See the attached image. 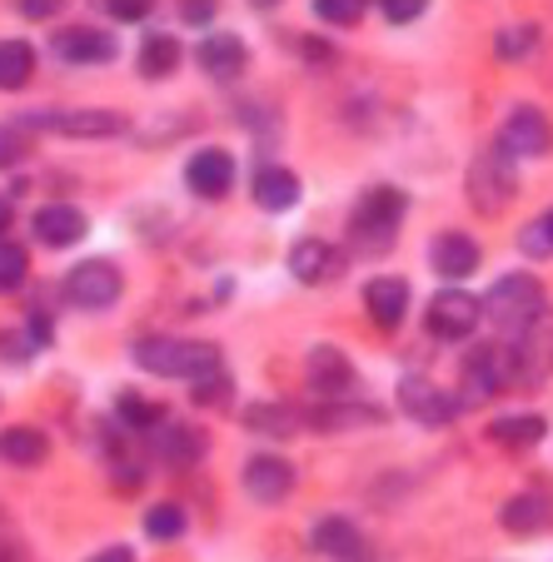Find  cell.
<instances>
[{"label": "cell", "mask_w": 553, "mask_h": 562, "mask_svg": "<svg viewBox=\"0 0 553 562\" xmlns=\"http://www.w3.org/2000/svg\"><path fill=\"white\" fill-rule=\"evenodd\" d=\"M405 210H409V200H405V190H394V184H374V190H364L360 204H354V214H350V245H354V255L379 259L384 249L394 245Z\"/></svg>", "instance_id": "6da1fadb"}, {"label": "cell", "mask_w": 553, "mask_h": 562, "mask_svg": "<svg viewBox=\"0 0 553 562\" xmlns=\"http://www.w3.org/2000/svg\"><path fill=\"white\" fill-rule=\"evenodd\" d=\"M135 363L145 373H161V379H200V373L220 369V349L195 339H140Z\"/></svg>", "instance_id": "7a4b0ae2"}, {"label": "cell", "mask_w": 553, "mask_h": 562, "mask_svg": "<svg viewBox=\"0 0 553 562\" xmlns=\"http://www.w3.org/2000/svg\"><path fill=\"white\" fill-rule=\"evenodd\" d=\"M468 204L484 214V220H499L504 210L513 204V194H519V175H513V155L504 145L484 149L474 165H468Z\"/></svg>", "instance_id": "3957f363"}, {"label": "cell", "mask_w": 553, "mask_h": 562, "mask_svg": "<svg viewBox=\"0 0 553 562\" xmlns=\"http://www.w3.org/2000/svg\"><path fill=\"white\" fill-rule=\"evenodd\" d=\"M543 304H549V299H543V284L533 274H504L499 284L479 299V308L494 318L499 334H519Z\"/></svg>", "instance_id": "277c9868"}, {"label": "cell", "mask_w": 553, "mask_h": 562, "mask_svg": "<svg viewBox=\"0 0 553 562\" xmlns=\"http://www.w3.org/2000/svg\"><path fill=\"white\" fill-rule=\"evenodd\" d=\"M509 353H513V383L533 389V383L549 379L553 373V308L549 304H543L519 334H513Z\"/></svg>", "instance_id": "5b68a950"}, {"label": "cell", "mask_w": 553, "mask_h": 562, "mask_svg": "<svg viewBox=\"0 0 553 562\" xmlns=\"http://www.w3.org/2000/svg\"><path fill=\"white\" fill-rule=\"evenodd\" d=\"M464 393H458V408H474V404H489L494 393L513 389V353L509 344H484L474 349V359L464 363Z\"/></svg>", "instance_id": "8992f818"}, {"label": "cell", "mask_w": 553, "mask_h": 562, "mask_svg": "<svg viewBox=\"0 0 553 562\" xmlns=\"http://www.w3.org/2000/svg\"><path fill=\"white\" fill-rule=\"evenodd\" d=\"M479 299L464 294V289H444V294H434V304H429V334L434 339H468V334L479 329Z\"/></svg>", "instance_id": "52a82bcc"}, {"label": "cell", "mask_w": 553, "mask_h": 562, "mask_svg": "<svg viewBox=\"0 0 553 562\" xmlns=\"http://www.w3.org/2000/svg\"><path fill=\"white\" fill-rule=\"evenodd\" d=\"M35 125L70 139H110V135H125L130 120L120 110H51V115H35Z\"/></svg>", "instance_id": "ba28073f"}, {"label": "cell", "mask_w": 553, "mask_h": 562, "mask_svg": "<svg viewBox=\"0 0 553 562\" xmlns=\"http://www.w3.org/2000/svg\"><path fill=\"white\" fill-rule=\"evenodd\" d=\"M120 269L110 265V259H86V265H75L70 279H65V294L75 299L80 308H106L120 299Z\"/></svg>", "instance_id": "9c48e42d"}, {"label": "cell", "mask_w": 553, "mask_h": 562, "mask_svg": "<svg viewBox=\"0 0 553 562\" xmlns=\"http://www.w3.org/2000/svg\"><path fill=\"white\" fill-rule=\"evenodd\" d=\"M499 145L509 149L513 159H539V155H549L553 149V125H549V115L543 110H533V105H519L509 120H504V135H499Z\"/></svg>", "instance_id": "30bf717a"}, {"label": "cell", "mask_w": 553, "mask_h": 562, "mask_svg": "<svg viewBox=\"0 0 553 562\" xmlns=\"http://www.w3.org/2000/svg\"><path fill=\"white\" fill-rule=\"evenodd\" d=\"M399 404H405L409 418H419V424H429V428H444V424L458 418V398L449 389H439V383H429V379L399 383Z\"/></svg>", "instance_id": "8fae6325"}, {"label": "cell", "mask_w": 553, "mask_h": 562, "mask_svg": "<svg viewBox=\"0 0 553 562\" xmlns=\"http://www.w3.org/2000/svg\"><path fill=\"white\" fill-rule=\"evenodd\" d=\"M55 55L70 65H106L115 60V35L100 31V25H70V31H55Z\"/></svg>", "instance_id": "7c38bea8"}, {"label": "cell", "mask_w": 553, "mask_h": 562, "mask_svg": "<svg viewBox=\"0 0 553 562\" xmlns=\"http://www.w3.org/2000/svg\"><path fill=\"white\" fill-rule=\"evenodd\" d=\"M185 184H190L200 200H224L234 190V159L224 149H200V155L185 165Z\"/></svg>", "instance_id": "4fadbf2b"}, {"label": "cell", "mask_w": 553, "mask_h": 562, "mask_svg": "<svg viewBox=\"0 0 553 562\" xmlns=\"http://www.w3.org/2000/svg\"><path fill=\"white\" fill-rule=\"evenodd\" d=\"M289 488H295V468L275 453H259L245 463V493L255 503H285Z\"/></svg>", "instance_id": "5bb4252c"}, {"label": "cell", "mask_w": 553, "mask_h": 562, "mask_svg": "<svg viewBox=\"0 0 553 562\" xmlns=\"http://www.w3.org/2000/svg\"><path fill=\"white\" fill-rule=\"evenodd\" d=\"M340 269H344V255L334 245H324V239H299L289 249V274L299 284H330V279H340Z\"/></svg>", "instance_id": "9a60e30c"}, {"label": "cell", "mask_w": 553, "mask_h": 562, "mask_svg": "<svg viewBox=\"0 0 553 562\" xmlns=\"http://www.w3.org/2000/svg\"><path fill=\"white\" fill-rule=\"evenodd\" d=\"M364 308H369V318L379 324V329H399L409 314V284L394 274H379L369 279V289H364Z\"/></svg>", "instance_id": "2e32d148"}, {"label": "cell", "mask_w": 553, "mask_h": 562, "mask_svg": "<svg viewBox=\"0 0 553 562\" xmlns=\"http://www.w3.org/2000/svg\"><path fill=\"white\" fill-rule=\"evenodd\" d=\"M35 239L45 249H70L75 239H86V214L75 204H45L35 210Z\"/></svg>", "instance_id": "e0dca14e"}, {"label": "cell", "mask_w": 553, "mask_h": 562, "mask_svg": "<svg viewBox=\"0 0 553 562\" xmlns=\"http://www.w3.org/2000/svg\"><path fill=\"white\" fill-rule=\"evenodd\" d=\"M195 60H200V70L214 75V80H234V75H245L250 50H245V41H234V35H210V41L195 50Z\"/></svg>", "instance_id": "ac0fdd59"}, {"label": "cell", "mask_w": 553, "mask_h": 562, "mask_svg": "<svg viewBox=\"0 0 553 562\" xmlns=\"http://www.w3.org/2000/svg\"><path fill=\"white\" fill-rule=\"evenodd\" d=\"M150 443H155V458H165V463H195V458H204L210 438H204V428L165 424V428H155V434H150Z\"/></svg>", "instance_id": "d6986e66"}, {"label": "cell", "mask_w": 553, "mask_h": 562, "mask_svg": "<svg viewBox=\"0 0 553 562\" xmlns=\"http://www.w3.org/2000/svg\"><path fill=\"white\" fill-rule=\"evenodd\" d=\"M429 259H434V269L444 279H464V274H474V269H479V245H474L468 234L449 229V234H439V239H434Z\"/></svg>", "instance_id": "ffe728a7"}, {"label": "cell", "mask_w": 553, "mask_h": 562, "mask_svg": "<svg viewBox=\"0 0 553 562\" xmlns=\"http://www.w3.org/2000/svg\"><path fill=\"white\" fill-rule=\"evenodd\" d=\"M255 204L269 214H285L299 204V180L295 170H285V165H265V170L255 175Z\"/></svg>", "instance_id": "44dd1931"}, {"label": "cell", "mask_w": 553, "mask_h": 562, "mask_svg": "<svg viewBox=\"0 0 553 562\" xmlns=\"http://www.w3.org/2000/svg\"><path fill=\"white\" fill-rule=\"evenodd\" d=\"M354 383V363L344 359L334 344H320V349L309 353V389L320 393H344Z\"/></svg>", "instance_id": "7402d4cb"}, {"label": "cell", "mask_w": 553, "mask_h": 562, "mask_svg": "<svg viewBox=\"0 0 553 562\" xmlns=\"http://www.w3.org/2000/svg\"><path fill=\"white\" fill-rule=\"evenodd\" d=\"M0 458H5L11 468H35V463L51 458V438H45L41 428H31V424H15V428L0 434Z\"/></svg>", "instance_id": "603a6c76"}, {"label": "cell", "mask_w": 553, "mask_h": 562, "mask_svg": "<svg viewBox=\"0 0 553 562\" xmlns=\"http://www.w3.org/2000/svg\"><path fill=\"white\" fill-rule=\"evenodd\" d=\"M309 542L324 552V558H340V562H354L364 548L360 528H354L350 518H320L314 522V532H309Z\"/></svg>", "instance_id": "cb8c5ba5"}, {"label": "cell", "mask_w": 553, "mask_h": 562, "mask_svg": "<svg viewBox=\"0 0 553 562\" xmlns=\"http://www.w3.org/2000/svg\"><path fill=\"white\" fill-rule=\"evenodd\" d=\"M549 522H553V498H543V493H519V498L504 503V528L519 532V538L543 532Z\"/></svg>", "instance_id": "d4e9b609"}, {"label": "cell", "mask_w": 553, "mask_h": 562, "mask_svg": "<svg viewBox=\"0 0 553 562\" xmlns=\"http://www.w3.org/2000/svg\"><path fill=\"white\" fill-rule=\"evenodd\" d=\"M245 424L255 428V434L289 438V434L305 428V408H295V404H255V408H245Z\"/></svg>", "instance_id": "484cf974"}, {"label": "cell", "mask_w": 553, "mask_h": 562, "mask_svg": "<svg viewBox=\"0 0 553 562\" xmlns=\"http://www.w3.org/2000/svg\"><path fill=\"white\" fill-rule=\"evenodd\" d=\"M180 41L175 35H150L145 45H140V75L145 80H165V75L180 70Z\"/></svg>", "instance_id": "4316f807"}, {"label": "cell", "mask_w": 553, "mask_h": 562, "mask_svg": "<svg viewBox=\"0 0 553 562\" xmlns=\"http://www.w3.org/2000/svg\"><path fill=\"white\" fill-rule=\"evenodd\" d=\"M35 70V50L25 41H0V90H21Z\"/></svg>", "instance_id": "83f0119b"}, {"label": "cell", "mask_w": 553, "mask_h": 562, "mask_svg": "<svg viewBox=\"0 0 553 562\" xmlns=\"http://www.w3.org/2000/svg\"><path fill=\"white\" fill-rule=\"evenodd\" d=\"M543 418L539 414H523V418H499V424L489 428V438L499 448H533V443H543Z\"/></svg>", "instance_id": "f1b7e54d"}, {"label": "cell", "mask_w": 553, "mask_h": 562, "mask_svg": "<svg viewBox=\"0 0 553 562\" xmlns=\"http://www.w3.org/2000/svg\"><path fill=\"white\" fill-rule=\"evenodd\" d=\"M519 249L529 259H549L553 255V210L539 214L533 224H523V229H519Z\"/></svg>", "instance_id": "f546056e"}, {"label": "cell", "mask_w": 553, "mask_h": 562, "mask_svg": "<svg viewBox=\"0 0 553 562\" xmlns=\"http://www.w3.org/2000/svg\"><path fill=\"white\" fill-rule=\"evenodd\" d=\"M25 269H31L25 249H21V245H11V239H0V294L21 289V284H25Z\"/></svg>", "instance_id": "4dcf8cb0"}, {"label": "cell", "mask_w": 553, "mask_h": 562, "mask_svg": "<svg viewBox=\"0 0 553 562\" xmlns=\"http://www.w3.org/2000/svg\"><path fill=\"white\" fill-rule=\"evenodd\" d=\"M145 532H150V538H180V532H185V513L175 508V503H155V508L145 513Z\"/></svg>", "instance_id": "1f68e13d"}, {"label": "cell", "mask_w": 553, "mask_h": 562, "mask_svg": "<svg viewBox=\"0 0 553 562\" xmlns=\"http://www.w3.org/2000/svg\"><path fill=\"white\" fill-rule=\"evenodd\" d=\"M364 5H369V0H314V15L330 25H360Z\"/></svg>", "instance_id": "d6a6232c"}, {"label": "cell", "mask_w": 553, "mask_h": 562, "mask_svg": "<svg viewBox=\"0 0 553 562\" xmlns=\"http://www.w3.org/2000/svg\"><path fill=\"white\" fill-rule=\"evenodd\" d=\"M533 45H539V31H533V25H513V31H499V55H504V60H523Z\"/></svg>", "instance_id": "836d02e7"}, {"label": "cell", "mask_w": 553, "mask_h": 562, "mask_svg": "<svg viewBox=\"0 0 553 562\" xmlns=\"http://www.w3.org/2000/svg\"><path fill=\"white\" fill-rule=\"evenodd\" d=\"M195 383V389H190V398H195V404H224V389H230V383H224V373L220 369H214V373H200V379H190Z\"/></svg>", "instance_id": "e575fe53"}, {"label": "cell", "mask_w": 553, "mask_h": 562, "mask_svg": "<svg viewBox=\"0 0 553 562\" xmlns=\"http://www.w3.org/2000/svg\"><path fill=\"white\" fill-rule=\"evenodd\" d=\"M120 414H125L135 428H155L165 418V408L161 404H140V398H120Z\"/></svg>", "instance_id": "d590c367"}, {"label": "cell", "mask_w": 553, "mask_h": 562, "mask_svg": "<svg viewBox=\"0 0 553 562\" xmlns=\"http://www.w3.org/2000/svg\"><path fill=\"white\" fill-rule=\"evenodd\" d=\"M424 11H429V0H384V15H389V25H409V21H419Z\"/></svg>", "instance_id": "8d00e7d4"}, {"label": "cell", "mask_w": 553, "mask_h": 562, "mask_svg": "<svg viewBox=\"0 0 553 562\" xmlns=\"http://www.w3.org/2000/svg\"><path fill=\"white\" fill-rule=\"evenodd\" d=\"M150 5H155V0H106V11L115 15V21H145Z\"/></svg>", "instance_id": "74e56055"}, {"label": "cell", "mask_w": 553, "mask_h": 562, "mask_svg": "<svg viewBox=\"0 0 553 562\" xmlns=\"http://www.w3.org/2000/svg\"><path fill=\"white\" fill-rule=\"evenodd\" d=\"M70 0H21V15L25 21H51V15H60Z\"/></svg>", "instance_id": "f35d334b"}, {"label": "cell", "mask_w": 553, "mask_h": 562, "mask_svg": "<svg viewBox=\"0 0 553 562\" xmlns=\"http://www.w3.org/2000/svg\"><path fill=\"white\" fill-rule=\"evenodd\" d=\"M21 155H25V139L15 130H0V170H11Z\"/></svg>", "instance_id": "ab89813d"}, {"label": "cell", "mask_w": 553, "mask_h": 562, "mask_svg": "<svg viewBox=\"0 0 553 562\" xmlns=\"http://www.w3.org/2000/svg\"><path fill=\"white\" fill-rule=\"evenodd\" d=\"M180 21L210 25V21H214V0H180Z\"/></svg>", "instance_id": "60d3db41"}, {"label": "cell", "mask_w": 553, "mask_h": 562, "mask_svg": "<svg viewBox=\"0 0 553 562\" xmlns=\"http://www.w3.org/2000/svg\"><path fill=\"white\" fill-rule=\"evenodd\" d=\"M90 562H135V552L130 548H106V552H96Z\"/></svg>", "instance_id": "b9f144b4"}, {"label": "cell", "mask_w": 553, "mask_h": 562, "mask_svg": "<svg viewBox=\"0 0 553 562\" xmlns=\"http://www.w3.org/2000/svg\"><path fill=\"white\" fill-rule=\"evenodd\" d=\"M5 229H11V204L0 200V239H5Z\"/></svg>", "instance_id": "7bdbcfd3"}, {"label": "cell", "mask_w": 553, "mask_h": 562, "mask_svg": "<svg viewBox=\"0 0 553 562\" xmlns=\"http://www.w3.org/2000/svg\"><path fill=\"white\" fill-rule=\"evenodd\" d=\"M250 5H259V11H269V5H279V0H250Z\"/></svg>", "instance_id": "ee69618b"}]
</instances>
